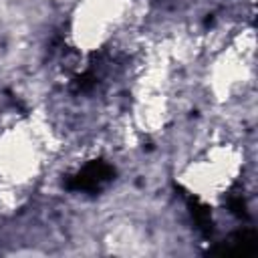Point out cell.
Wrapping results in <instances>:
<instances>
[{
  "label": "cell",
  "mask_w": 258,
  "mask_h": 258,
  "mask_svg": "<svg viewBox=\"0 0 258 258\" xmlns=\"http://www.w3.org/2000/svg\"><path fill=\"white\" fill-rule=\"evenodd\" d=\"M135 0H79L69 18V40L81 54L101 50L129 20Z\"/></svg>",
  "instance_id": "3957f363"
},
{
  "label": "cell",
  "mask_w": 258,
  "mask_h": 258,
  "mask_svg": "<svg viewBox=\"0 0 258 258\" xmlns=\"http://www.w3.org/2000/svg\"><path fill=\"white\" fill-rule=\"evenodd\" d=\"M244 157L238 145L218 141L194 155L177 173V183L198 202L216 206L242 175Z\"/></svg>",
  "instance_id": "7a4b0ae2"
},
{
  "label": "cell",
  "mask_w": 258,
  "mask_h": 258,
  "mask_svg": "<svg viewBox=\"0 0 258 258\" xmlns=\"http://www.w3.org/2000/svg\"><path fill=\"white\" fill-rule=\"evenodd\" d=\"M52 131L40 117H24L0 133V181L12 189L30 185L52 151Z\"/></svg>",
  "instance_id": "6da1fadb"
},
{
  "label": "cell",
  "mask_w": 258,
  "mask_h": 258,
  "mask_svg": "<svg viewBox=\"0 0 258 258\" xmlns=\"http://www.w3.org/2000/svg\"><path fill=\"white\" fill-rule=\"evenodd\" d=\"M254 75V32L246 30L234 38L212 62L210 83L218 99H230L252 81Z\"/></svg>",
  "instance_id": "277c9868"
}]
</instances>
